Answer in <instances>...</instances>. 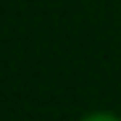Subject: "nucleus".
Listing matches in <instances>:
<instances>
[{
    "mask_svg": "<svg viewBox=\"0 0 121 121\" xmlns=\"http://www.w3.org/2000/svg\"><path fill=\"white\" fill-rule=\"evenodd\" d=\"M82 121H121V118L113 116V113H90V116H84Z\"/></svg>",
    "mask_w": 121,
    "mask_h": 121,
    "instance_id": "1",
    "label": "nucleus"
}]
</instances>
